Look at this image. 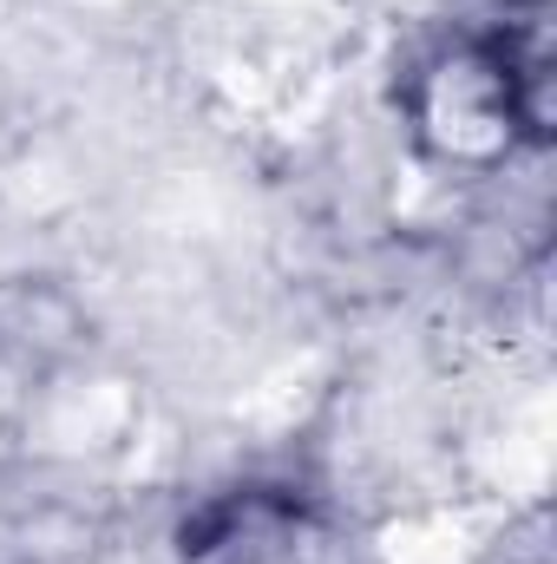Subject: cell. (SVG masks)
<instances>
[{"label": "cell", "instance_id": "obj_1", "mask_svg": "<svg viewBox=\"0 0 557 564\" xmlns=\"http://www.w3.org/2000/svg\"><path fill=\"white\" fill-rule=\"evenodd\" d=\"M414 132L446 164H499L551 139V40L545 7H505L492 26L459 33L414 73Z\"/></svg>", "mask_w": 557, "mask_h": 564}]
</instances>
